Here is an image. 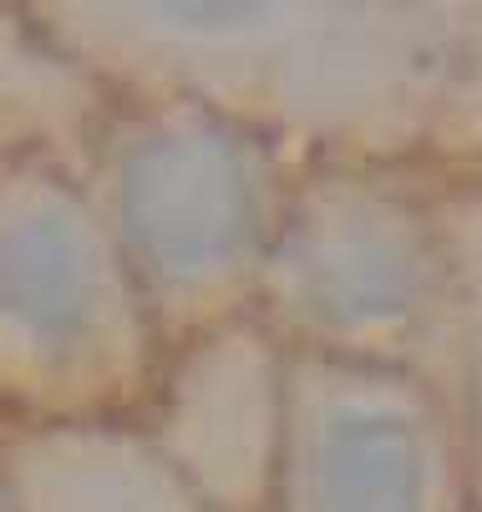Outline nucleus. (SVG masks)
<instances>
[{
	"label": "nucleus",
	"mask_w": 482,
	"mask_h": 512,
	"mask_svg": "<svg viewBox=\"0 0 482 512\" xmlns=\"http://www.w3.org/2000/svg\"><path fill=\"white\" fill-rule=\"evenodd\" d=\"M163 360L87 178L56 158H0V426L143 421Z\"/></svg>",
	"instance_id": "obj_3"
},
{
	"label": "nucleus",
	"mask_w": 482,
	"mask_h": 512,
	"mask_svg": "<svg viewBox=\"0 0 482 512\" xmlns=\"http://www.w3.org/2000/svg\"><path fill=\"white\" fill-rule=\"evenodd\" d=\"M432 203L452 274V411L482 507V173L432 188Z\"/></svg>",
	"instance_id": "obj_8"
},
{
	"label": "nucleus",
	"mask_w": 482,
	"mask_h": 512,
	"mask_svg": "<svg viewBox=\"0 0 482 512\" xmlns=\"http://www.w3.org/2000/svg\"><path fill=\"white\" fill-rule=\"evenodd\" d=\"M0 512H21V507H16V482H11V462H6V426H0Z\"/></svg>",
	"instance_id": "obj_9"
},
{
	"label": "nucleus",
	"mask_w": 482,
	"mask_h": 512,
	"mask_svg": "<svg viewBox=\"0 0 482 512\" xmlns=\"http://www.w3.org/2000/svg\"><path fill=\"white\" fill-rule=\"evenodd\" d=\"M6 462L21 512H214L137 421L56 431L6 426Z\"/></svg>",
	"instance_id": "obj_7"
},
{
	"label": "nucleus",
	"mask_w": 482,
	"mask_h": 512,
	"mask_svg": "<svg viewBox=\"0 0 482 512\" xmlns=\"http://www.w3.org/2000/svg\"><path fill=\"white\" fill-rule=\"evenodd\" d=\"M477 512H482V507H477Z\"/></svg>",
	"instance_id": "obj_10"
},
{
	"label": "nucleus",
	"mask_w": 482,
	"mask_h": 512,
	"mask_svg": "<svg viewBox=\"0 0 482 512\" xmlns=\"http://www.w3.org/2000/svg\"><path fill=\"white\" fill-rule=\"evenodd\" d=\"M280 365L285 350L254 320L163 360L158 396L137 426L214 512H264L280 447Z\"/></svg>",
	"instance_id": "obj_6"
},
{
	"label": "nucleus",
	"mask_w": 482,
	"mask_h": 512,
	"mask_svg": "<svg viewBox=\"0 0 482 512\" xmlns=\"http://www.w3.org/2000/svg\"><path fill=\"white\" fill-rule=\"evenodd\" d=\"M82 178L127 259L163 355L254 320L295 163L178 97H117Z\"/></svg>",
	"instance_id": "obj_2"
},
{
	"label": "nucleus",
	"mask_w": 482,
	"mask_h": 512,
	"mask_svg": "<svg viewBox=\"0 0 482 512\" xmlns=\"http://www.w3.org/2000/svg\"><path fill=\"white\" fill-rule=\"evenodd\" d=\"M264 512H477L452 396L386 365L285 350Z\"/></svg>",
	"instance_id": "obj_5"
},
{
	"label": "nucleus",
	"mask_w": 482,
	"mask_h": 512,
	"mask_svg": "<svg viewBox=\"0 0 482 512\" xmlns=\"http://www.w3.org/2000/svg\"><path fill=\"white\" fill-rule=\"evenodd\" d=\"M117 97H178L295 168L396 163L457 102L467 21L432 6H26Z\"/></svg>",
	"instance_id": "obj_1"
},
{
	"label": "nucleus",
	"mask_w": 482,
	"mask_h": 512,
	"mask_svg": "<svg viewBox=\"0 0 482 512\" xmlns=\"http://www.w3.org/2000/svg\"><path fill=\"white\" fill-rule=\"evenodd\" d=\"M254 325L285 350L386 365L452 396V274L432 188L396 163L295 168Z\"/></svg>",
	"instance_id": "obj_4"
}]
</instances>
